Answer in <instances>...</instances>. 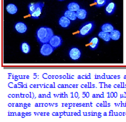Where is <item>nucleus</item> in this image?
I'll return each mask as SVG.
<instances>
[{
	"label": "nucleus",
	"instance_id": "obj_1",
	"mask_svg": "<svg viewBox=\"0 0 126 122\" xmlns=\"http://www.w3.org/2000/svg\"><path fill=\"white\" fill-rule=\"evenodd\" d=\"M53 35L54 33L52 29L48 27H39L36 32V40L41 45L48 43Z\"/></svg>",
	"mask_w": 126,
	"mask_h": 122
},
{
	"label": "nucleus",
	"instance_id": "obj_2",
	"mask_svg": "<svg viewBox=\"0 0 126 122\" xmlns=\"http://www.w3.org/2000/svg\"><path fill=\"white\" fill-rule=\"evenodd\" d=\"M95 24L93 21L86 22L81 24V26L79 29V33L77 34V36L79 38H83L85 36L89 35L93 32Z\"/></svg>",
	"mask_w": 126,
	"mask_h": 122
},
{
	"label": "nucleus",
	"instance_id": "obj_3",
	"mask_svg": "<svg viewBox=\"0 0 126 122\" xmlns=\"http://www.w3.org/2000/svg\"><path fill=\"white\" fill-rule=\"evenodd\" d=\"M68 55L72 61H77L81 57L82 52L79 48L76 47H72L69 50Z\"/></svg>",
	"mask_w": 126,
	"mask_h": 122
},
{
	"label": "nucleus",
	"instance_id": "obj_4",
	"mask_svg": "<svg viewBox=\"0 0 126 122\" xmlns=\"http://www.w3.org/2000/svg\"><path fill=\"white\" fill-rule=\"evenodd\" d=\"M55 50V49L53 47H52L51 45H50L49 43H44V44H42L41 46L40 54L42 56L48 57V56H50V54H52L54 52Z\"/></svg>",
	"mask_w": 126,
	"mask_h": 122
},
{
	"label": "nucleus",
	"instance_id": "obj_5",
	"mask_svg": "<svg viewBox=\"0 0 126 122\" xmlns=\"http://www.w3.org/2000/svg\"><path fill=\"white\" fill-rule=\"evenodd\" d=\"M50 45H51L52 47H53L55 49H57L58 48L60 47L63 44V41L62 37L58 35H53V36L50 38V40L48 42Z\"/></svg>",
	"mask_w": 126,
	"mask_h": 122
},
{
	"label": "nucleus",
	"instance_id": "obj_6",
	"mask_svg": "<svg viewBox=\"0 0 126 122\" xmlns=\"http://www.w3.org/2000/svg\"><path fill=\"white\" fill-rule=\"evenodd\" d=\"M44 4L41 3V2H37V6L36 8L34 10V11L30 15L31 18L34 19V20H38L40 15L42 13V11H43V8H44Z\"/></svg>",
	"mask_w": 126,
	"mask_h": 122
},
{
	"label": "nucleus",
	"instance_id": "obj_7",
	"mask_svg": "<svg viewBox=\"0 0 126 122\" xmlns=\"http://www.w3.org/2000/svg\"><path fill=\"white\" fill-rule=\"evenodd\" d=\"M116 4L113 2L112 1H109L105 6V13L107 15H111L116 12Z\"/></svg>",
	"mask_w": 126,
	"mask_h": 122
},
{
	"label": "nucleus",
	"instance_id": "obj_8",
	"mask_svg": "<svg viewBox=\"0 0 126 122\" xmlns=\"http://www.w3.org/2000/svg\"><path fill=\"white\" fill-rule=\"evenodd\" d=\"M14 29L18 34H25L27 31V26L23 22H18L15 24Z\"/></svg>",
	"mask_w": 126,
	"mask_h": 122
},
{
	"label": "nucleus",
	"instance_id": "obj_9",
	"mask_svg": "<svg viewBox=\"0 0 126 122\" xmlns=\"http://www.w3.org/2000/svg\"><path fill=\"white\" fill-rule=\"evenodd\" d=\"M71 23H72V21L69 18L65 17L64 15L61 16L59 19L58 21L59 25L61 27H63V28H64V29H67V28L69 27L70 24H71Z\"/></svg>",
	"mask_w": 126,
	"mask_h": 122
},
{
	"label": "nucleus",
	"instance_id": "obj_10",
	"mask_svg": "<svg viewBox=\"0 0 126 122\" xmlns=\"http://www.w3.org/2000/svg\"><path fill=\"white\" fill-rule=\"evenodd\" d=\"M99 43V38H98L97 37H93V38H90V41H89V45H88V47H89V48H90V50H94L98 48Z\"/></svg>",
	"mask_w": 126,
	"mask_h": 122
},
{
	"label": "nucleus",
	"instance_id": "obj_11",
	"mask_svg": "<svg viewBox=\"0 0 126 122\" xmlns=\"http://www.w3.org/2000/svg\"><path fill=\"white\" fill-rule=\"evenodd\" d=\"M76 13H77V19L81 20H85L88 16V11L86 9L83 8H81L79 11H77Z\"/></svg>",
	"mask_w": 126,
	"mask_h": 122
},
{
	"label": "nucleus",
	"instance_id": "obj_12",
	"mask_svg": "<svg viewBox=\"0 0 126 122\" xmlns=\"http://www.w3.org/2000/svg\"><path fill=\"white\" fill-rule=\"evenodd\" d=\"M6 11L11 15H14L18 12V7L14 4H9L6 7Z\"/></svg>",
	"mask_w": 126,
	"mask_h": 122
},
{
	"label": "nucleus",
	"instance_id": "obj_13",
	"mask_svg": "<svg viewBox=\"0 0 126 122\" xmlns=\"http://www.w3.org/2000/svg\"><path fill=\"white\" fill-rule=\"evenodd\" d=\"M100 29L102 32H107V33H109L110 34L114 29V27H113V26L111 23H104V24H103L101 26Z\"/></svg>",
	"mask_w": 126,
	"mask_h": 122
},
{
	"label": "nucleus",
	"instance_id": "obj_14",
	"mask_svg": "<svg viewBox=\"0 0 126 122\" xmlns=\"http://www.w3.org/2000/svg\"><path fill=\"white\" fill-rule=\"evenodd\" d=\"M64 15L65 17H67V18H69L71 21H75L77 19V13L74 12V11H69V10H67V11H64Z\"/></svg>",
	"mask_w": 126,
	"mask_h": 122
},
{
	"label": "nucleus",
	"instance_id": "obj_15",
	"mask_svg": "<svg viewBox=\"0 0 126 122\" xmlns=\"http://www.w3.org/2000/svg\"><path fill=\"white\" fill-rule=\"evenodd\" d=\"M98 37H99V38L102 39L106 43H109V41L111 40V37H110V34L109 33H107V32H102V31H100L98 33Z\"/></svg>",
	"mask_w": 126,
	"mask_h": 122
},
{
	"label": "nucleus",
	"instance_id": "obj_16",
	"mask_svg": "<svg viewBox=\"0 0 126 122\" xmlns=\"http://www.w3.org/2000/svg\"><path fill=\"white\" fill-rule=\"evenodd\" d=\"M67 9L69 11L77 12V11H79L81 9V7H80V5L77 2L73 1V2H70L69 4H68L67 6Z\"/></svg>",
	"mask_w": 126,
	"mask_h": 122
},
{
	"label": "nucleus",
	"instance_id": "obj_17",
	"mask_svg": "<svg viewBox=\"0 0 126 122\" xmlns=\"http://www.w3.org/2000/svg\"><path fill=\"white\" fill-rule=\"evenodd\" d=\"M20 48L21 52L24 54H29L30 52L31 48H30V45H29V43L27 42H23L20 44Z\"/></svg>",
	"mask_w": 126,
	"mask_h": 122
},
{
	"label": "nucleus",
	"instance_id": "obj_18",
	"mask_svg": "<svg viewBox=\"0 0 126 122\" xmlns=\"http://www.w3.org/2000/svg\"><path fill=\"white\" fill-rule=\"evenodd\" d=\"M121 36V33L119 30L117 29H113L112 32L110 33V37H111V39L113 40V41H118L120 39Z\"/></svg>",
	"mask_w": 126,
	"mask_h": 122
},
{
	"label": "nucleus",
	"instance_id": "obj_19",
	"mask_svg": "<svg viewBox=\"0 0 126 122\" xmlns=\"http://www.w3.org/2000/svg\"><path fill=\"white\" fill-rule=\"evenodd\" d=\"M109 1L108 0H94V4L97 8H102L105 6Z\"/></svg>",
	"mask_w": 126,
	"mask_h": 122
},
{
	"label": "nucleus",
	"instance_id": "obj_20",
	"mask_svg": "<svg viewBox=\"0 0 126 122\" xmlns=\"http://www.w3.org/2000/svg\"><path fill=\"white\" fill-rule=\"evenodd\" d=\"M36 6H37V3H30V4H28L27 8H28L29 13L30 14V15L34 11V10L36 8Z\"/></svg>",
	"mask_w": 126,
	"mask_h": 122
},
{
	"label": "nucleus",
	"instance_id": "obj_21",
	"mask_svg": "<svg viewBox=\"0 0 126 122\" xmlns=\"http://www.w3.org/2000/svg\"><path fill=\"white\" fill-rule=\"evenodd\" d=\"M60 1H64V0H58Z\"/></svg>",
	"mask_w": 126,
	"mask_h": 122
},
{
	"label": "nucleus",
	"instance_id": "obj_22",
	"mask_svg": "<svg viewBox=\"0 0 126 122\" xmlns=\"http://www.w3.org/2000/svg\"><path fill=\"white\" fill-rule=\"evenodd\" d=\"M108 1H112V0H108Z\"/></svg>",
	"mask_w": 126,
	"mask_h": 122
}]
</instances>
